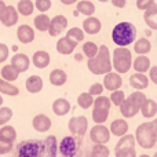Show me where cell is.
<instances>
[{
  "label": "cell",
  "mask_w": 157,
  "mask_h": 157,
  "mask_svg": "<svg viewBox=\"0 0 157 157\" xmlns=\"http://www.w3.org/2000/svg\"><path fill=\"white\" fill-rule=\"evenodd\" d=\"M109 99H110V103L114 106H120L123 103V101L125 99V94L124 91H121V90H114V91H112L110 97H109Z\"/></svg>",
  "instance_id": "40"
},
{
  "label": "cell",
  "mask_w": 157,
  "mask_h": 157,
  "mask_svg": "<svg viewBox=\"0 0 157 157\" xmlns=\"http://www.w3.org/2000/svg\"><path fill=\"white\" fill-rule=\"evenodd\" d=\"M139 112L142 113V116H144L145 119H155V116L157 114L156 101L147 99L146 98V101H145V102L141 105V108H139Z\"/></svg>",
  "instance_id": "22"
},
{
  "label": "cell",
  "mask_w": 157,
  "mask_h": 157,
  "mask_svg": "<svg viewBox=\"0 0 157 157\" xmlns=\"http://www.w3.org/2000/svg\"><path fill=\"white\" fill-rule=\"evenodd\" d=\"M4 103V99H3V97H2V94H0V106Z\"/></svg>",
  "instance_id": "55"
},
{
  "label": "cell",
  "mask_w": 157,
  "mask_h": 157,
  "mask_svg": "<svg viewBox=\"0 0 157 157\" xmlns=\"http://www.w3.org/2000/svg\"><path fill=\"white\" fill-rule=\"evenodd\" d=\"M17 11L24 17H29L35 11V4H33L32 0H19L18 4H17Z\"/></svg>",
  "instance_id": "32"
},
{
  "label": "cell",
  "mask_w": 157,
  "mask_h": 157,
  "mask_svg": "<svg viewBox=\"0 0 157 157\" xmlns=\"http://www.w3.org/2000/svg\"><path fill=\"white\" fill-rule=\"evenodd\" d=\"M92 106H98V108H105V109H110L112 103H110V99L105 95H98L97 98L94 99L92 102Z\"/></svg>",
  "instance_id": "44"
},
{
  "label": "cell",
  "mask_w": 157,
  "mask_h": 157,
  "mask_svg": "<svg viewBox=\"0 0 157 157\" xmlns=\"http://www.w3.org/2000/svg\"><path fill=\"white\" fill-rule=\"evenodd\" d=\"M81 58H83V57H81L80 54H77V55H76V59H77V61H81Z\"/></svg>",
  "instance_id": "56"
},
{
  "label": "cell",
  "mask_w": 157,
  "mask_h": 157,
  "mask_svg": "<svg viewBox=\"0 0 157 157\" xmlns=\"http://www.w3.org/2000/svg\"><path fill=\"white\" fill-rule=\"evenodd\" d=\"M134 71L138 72V73H146L149 71L150 65V59L146 57V55H138L135 59H132V65Z\"/></svg>",
  "instance_id": "25"
},
{
  "label": "cell",
  "mask_w": 157,
  "mask_h": 157,
  "mask_svg": "<svg viewBox=\"0 0 157 157\" xmlns=\"http://www.w3.org/2000/svg\"><path fill=\"white\" fill-rule=\"evenodd\" d=\"M0 94H6L10 97H17L19 94V88L14 86L11 81H7L0 77Z\"/></svg>",
  "instance_id": "30"
},
{
  "label": "cell",
  "mask_w": 157,
  "mask_h": 157,
  "mask_svg": "<svg viewBox=\"0 0 157 157\" xmlns=\"http://www.w3.org/2000/svg\"><path fill=\"white\" fill-rule=\"evenodd\" d=\"M77 11L86 17H90L95 13V4L90 0H80L77 3Z\"/></svg>",
  "instance_id": "35"
},
{
  "label": "cell",
  "mask_w": 157,
  "mask_h": 157,
  "mask_svg": "<svg viewBox=\"0 0 157 157\" xmlns=\"http://www.w3.org/2000/svg\"><path fill=\"white\" fill-rule=\"evenodd\" d=\"M18 19H19V14H18V11H17V8L14 7V6H6L4 13L0 17V22H2L4 26L11 28L18 22Z\"/></svg>",
  "instance_id": "11"
},
{
  "label": "cell",
  "mask_w": 157,
  "mask_h": 157,
  "mask_svg": "<svg viewBox=\"0 0 157 157\" xmlns=\"http://www.w3.org/2000/svg\"><path fill=\"white\" fill-rule=\"evenodd\" d=\"M135 142L142 149H153L157 142V121H146L139 124L135 131Z\"/></svg>",
  "instance_id": "2"
},
{
  "label": "cell",
  "mask_w": 157,
  "mask_h": 157,
  "mask_svg": "<svg viewBox=\"0 0 157 157\" xmlns=\"http://www.w3.org/2000/svg\"><path fill=\"white\" fill-rule=\"evenodd\" d=\"M11 65H13L19 73H22V72H26L28 69H29L30 59L28 55L18 52V54L13 55V58H11Z\"/></svg>",
  "instance_id": "17"
},
{
  "label": "cell",
  "mask_w": 157,
  "mask_h": 157,
  "mask_svg": "<svg viewBox=\"0 0 157 157\" xmlns=\"http://www.w3.org/2000/svg\"><path fill=\"white\" fill-rule=\"evenodd\" d=\"M32 62L37 69H44L50 65V62H51V57H50V54L47 51H44V50H39V51H36L35 54H33Z\"/></svg>",
  "instance_id": "18"
},
{
  "label": "cell",
  "mask_w": 157,
  "mask_h": 157,
  "mask_svg": "<svg viewBox=\"0 0 157 157\" xmlns=\"http://www.w3.org/2000/svg\"><path fill=\"white\" fill-rule=\"evenodd\" d=\"M11 119H13V109L2 105L0 106V125L7 124Z\"/></svg>",
  "instance_id": "42"
},
{
  "label": "cell",
  "mask_w": 157,
  "mask_h": 157,
  "mask_svg": "<svg viewBox=\"0 0 157 157\" xmlns=\"http://www.w3.org/2000/svg\"><path fill=\"white\" fill-rule=\"evenodd\" d=\"M136 39V28L131 22H120L112 30V40L119 47H127Z\"/></svg>",
  "instance_id": "3"
},
{
  "label": "cell",
  "mask_w": 157,
  "mask_h": 157,
  "mask_svg": "<svg viewBox=\"0 0 157 157\" xmlns=\"http://www.w3.org/2000/svg\"><path fill=\"white\" fill-rule=\"evenodd\" d=\"M144 19H145V22H146V25L152 30L157 29V4L156 3L153 6H150L149 8L145 10Z\"/></svg>",
  "instance_id": "24"
},
{
  "label": "cell",
  "mask_w": 157,
  "mask_h": 157,
  "mask_svg": "<svg viewBox=\"0 0 157 157\" xmlns=\"http://www.w3.org/2000/svg\"><path fill=\"white\" fill-rule=\"evenodd\" d=\"M14 149V142H8L0 138V155H7Z\"/></svg>",
  "instance_id": "46"
},
{
  "label": "cell",
  "mask_w": 157,
  "mask_h": 157,
  "mask_svg": "<svg viewBox=\"0 0 157 157\" xmlns=\"http://www.w3.org/2000/svg\"><path fill=\"white\" fill-rule=\"evenodd\" d=\"M102 29V24L98 18L90 15L83 21V32L88 33V35H97Z\"/></svg>",
  "instance_id": "14"
},
{
  "label": "cell",
  "mask_w": 157,
  "mask_h": 157,
  "mask_svg": "<svg viewBox=\"0 0 157 157\" xmlns=\"http://www.w3.org/2000/svg\"><path fill=\"white\" fill-rule=\"evenodd\" d=\"M0 138L4 139V141L8 142H14L17 139V131L13 125H7L4 124L2 128H0Z\"/></svg>",
  "instance_id": "36"
},
{
  "label": "cell",
  "mask_w": 157,
  "mask_h": 157,
  "mask_svg": "<svg viewBox=\"0 0 157 157\" xmlns=\"http://www.w3.org/2000/svg\"><path fill=\"white\" fill-rule=\"evenodd\" d=\"M136 157H150V156H147V155H141V156H136Z\"/></svg>",
  "instance_id": "57"
},
{
  "label": "cell",
  "mask_w": 157,
  "mask_h": 157,
  "mask_svg": "<svg viewBox=\"0 0 157 157\" xmlns=\"http://www.w3.org/2000/svg\"><path fill=\"white\" fill-rule=\"evenodd\" d=\"M17 37L22 44H29L35 40V29L29 25L24 24L17 29Z\"/></svg>",
  "instance_id": "13"
},
{
  "label": "cell",
  "mask_w": 157,
  "mask_h": 157,
  "mask_svg": "<svg viewBox=\"0 0 157 157\" xmlns=\"http://www.w3.org/2000/svg\"><path fill=\"white\" fill-rule=\"evenodd\" d=\"M127 99H130L132 103H135L138 108H141V105L146 101V95L144 94V92L138 91V90H135V91L132 92V94H130V97L127 98Z\"/></svg>",
  "instance_id": "43"
},
{
  "label": "cell",
  "mask_w": 157,
  "mask_h": 157,
  "mask_svg": "<svg viewBox=\"0 0 157 157\" xmlns=\"http://www.w3.org/2000/svg\"><path fill=\"white\" fill-rule=\"evenodd\" d=\"M103 88L108 90V91H114V90L121 88L123 86V78L120 76V73L117 72H108L105 73V77H103V83H102Z\"/></svg>",
  "instance_id": "9"
},
{
  "label": "cell",
  "mask_w": 157,
  "mask_h": 157,
  "mask_svg": "<svg viewBox=\"0 0 157 157\" xmlns=\"http://www.w3.org/2000/svg\"><path fill=\"white\" fill-rule=\"evenodd\" d=\"M68 80V76H66L65 71L62 69H54V71L50 73V83L55 87H61L66 83Z\"/></svg>",
  "instance_id": "28"
},
{
  "label": "cell",
  "mask_w": 157,
  "mask_h": 157,
  "mask_svg": "<svg viewBox=\"0 0 157 157\" xmlns=\"http://www.w3.org/2000/svg\"><path fill=\"white\" fill-rule=\"evenodd\" d=\"M99 2H102V3H105V2H108V0H99Z\"/></svg>",
  "instance_id": "58"
},
{
  "label": "cell",
  "mask_w": 157,
  "mask_h": 157,
  "mask_svg": "<svg viewBox=\"0 0 157 157\" xmlns=\"http://www.w3.org/2000/svg\"><path fill=\"white\" fill-rule=\"evenodd\" d=\"M103 91H105V88H103V86L101 83H94L91 87H90L88 92L92 95V97H98V95H102Z\"/></svg>",
  "instance_id": "47"
},
{
  "label": "cell",
  "mask_w": 157,
  "mask_h": 157,
  "mask_svg": "<svg viewBox=\"0 0 157 157\" xmlns=\"http://www.w3.org/2000/svg\"><path fill=\"white\" fill-rule=\"evenodd\" d=\"M68 128L73 135L83 136L88 130V119L86 116H75L69 120Z\"/></svg>",
  "instance_id": "6"
},
{
  "label": "cell",
  "mask_w": 157,
  "mask_h": 157,
  "mask_svg": "<svg viewBox=\"0 0 157 157\" xmlns=\"http://www.w3.org/2000/svg\"><path fill=\"white\" fill-rule=\"evenodd\" d=\"M155 0H136V7L139 8V10L145 11L146 8H149L150 6L155 4Z\"/></svg>",
  "instance_id": "50"
},
{
  "label": "cell",
  "mask_w": 157,
  "mask_h": 157,
  "mask_svg": "<svg viewBox=\"0 0 157 157\" xmlns=\"http://www.w3.org/2000/svg\"><path fill=\"white\" fill-rule=\"evenodd\" d=\"M36 7V10H39L40 13H47L51 8L52 3L51 0H36V3H33Z\"/></svg>",
  "instance_id": "45"
},
{
  "label": "cell",
  "mask_w": 157,
  "mask_h": 157,
  "mask_svg": "<svg viewBox=\"0 0 157 157\" xmlns=\"http://www.w3.org/2000/svg\"><path fill=\"white\" fill-rule=\"evenodd\" d=\"M121 149H135V136L128 132L120 136L114 150H121Z\"/></svg>",
  "instance_id": "26"
},
{
  "label": "cell",
  "mask_w": 157,
  "mask_h": 157,
  "mask_svg": "<svg viewBox=\"0 0 157 157\" xmlns=\"http://www.w3.org/2000/svg\"><path fill=\"white\" fill-rule=\"evenodd\" d=\"M120 108V113H121V116L127 117V119H131V117L136 116L139 112V108L135 105V103H132L130 99H127L125 98L124 101H123V103L119 106Z\"/></svg>",
  "instance_id": "23"
},
{
  "label": "cell",
  "mask_w": 157,
  "mask_h": 157,
  "mask_svg": "<svg viewBox=\"0 0 157 157\" xmlns=\"http://www.w3.org/2000/svg\"><path fill=\"white\" fill-rule=\"evenodd\" d=\"M92 102H94V97L90 92H81L77 97V105L81 109H90L92 106Z\"/></svg>",
  "instance_id": "37"
},
{
  "label": "cell",
  "mask_w": 157,
  "mask_h": 157,
  "mask_svg": "<svg viewBox=\"0 0 157 157\" xmlns=\"http://www.w3.org/2000/svg\"><path fill=\"white\" fill-rule=\"evenodd\" d=\"M147 72H150L149 80H152L155 84H157V66H150Z\"/></svg>",
  "instance_id": "51"
},
{
  "label": "cell",
  "mask_w": 157,
  "mask_h": 157,
  "mask_svg": "<svg viewBox=\"0 0 157 157\" xmlns=\"http://www.w3.org/2000/svg\"><path fill=\"white\" fill-rule=\"evenodd\" d=\"M8 54H10V48L7 47V44L0 43V63L8 59Z\"/></svg>",
  "instance_id": "49"
},
{
  "label": "cell",
  "mask_w": 157,
  "mask_h": 157,
  "mask_svg": "<svg viewBox=\"0 0 157 157\" xmlns=\"http://www.w3.org/2000/svg\"><path fill=\"white\" fill-rule=\"evenodd\" d=\"M109 131H110V134H113L114 136H121L124 135V134L128 132V123L125 121L124 119H116L113 120V121L110 123V125H109Z\"/></svg>",
  "instance_id": "20"
},
{
  "label": "cell",
  "mask_w": 157,
  "mask_h": 157,
  "mask_svg": "<svg viewBox=\"0 0 157 157\" xmlns=\"http://www.w3.org/2000/svg\"><path fill=\"white\" fill-rule=\"evenodd\" d=\"M61 3L65 6H72V4H75V3H77V0H61Z\"/></svg>",
  "instance_id": "53"
},
{
  "label": "cell",
  "mask_w": 157,
  "mask_h": 157,
  "mask_svg": "<svg viewBox=\"0 0 157 157\" xmlns=\"http://www.w3.org/2000/svg\"><path fill=\"white\" fill-rule=\"evenodd\" d=\"M149 77L145 73H134L130 76V86L132 87L134 90H138V91H142V90H146L149 87Z\"/></svg>",
  "instance_id": "15"
},
{
  "label": "cell",
  "mask_w": 157,
  "mask_h": 157,
  "mask_svg": "<svg viewBox=\"0 0 157 157\" xmlns=\"http://www.w3.org/2000/svg\"><path fill=\"white\" fill-rule=\"evenodd\" d=\"M132 65V52L127 47H117L113 50V58H112V69L117 73H127Z\"/></svg>",
  "instance_id": "4"
},
{
  "label": "cell",
  "mask_w": 157,
  "mask_h": 157,
  "mask_svg": "<svg viewBox=\"0 0 157 157\" xmlns=\"http://www.w3.org/2000/svg\"><path fill=\"white\" fill-rule=\"evenodd\" d=\"M66 37H69L71 40L76 41V43H80V41L84 40V32H83V29H80L77 26L71 28L68 30V33H66Z\"/></svg>",
  "instance_id": "39"
},
{
  "label": "cell",
  "mask_w": 157,
  "mask_h": 157,
  "mask_svg": "<svg viewBox=\"0 0 157 157\" xmlns=\"http://www.w3.org/2000/svg\"><path fill=\"white\" fill-rule=\"evenodd\" d=\"M87 68L92 75H105L112 71V57L108 46H99L95 57L88 58Z\"/></svg>",
  "instance_id": "1"
},
{
  "label": "cell",
  "mask_w": 157,
  "mask_h": 157,
  "mask_svg": "<svg viewBox=\"0 0 157 157\" xmlns=\"http://www.w3.org/2000/svg\"><path fill=\"white\" fill-rule=\"evenodd\" d=\"M109 110H110V109L92 106V120H94V123H97V124H103L109 117Z\"/></svg>",
  "instance_id": "31"
},
{
  "label": "cell",
  "mask_w": 157,
  "mask_h": 157,
  "mask_svg": "<svg viewBox=\"0 0 157 157\" xmlns=\"http://www.w3.org/2000/svg\"><path fill=\"white\" fill-rule=\"evenodd\" d=\"M14 157H44L43 142L37 139H26L17 146Z\"/></svg>",
  "instance_id": "5"
},
{
  "label": "cell",
  "mask_w": 157,
  "mask_h": 157,
  "mask_svg": "<svg viewBox=\"0 0 157 157\" xmlns=\"http://www.w3.org/2000/svg\"><path fill=\"white\" fill-rule=\"evenodd\" d=\"M97 52H98V46L94 41H86V43L83 44V54L86 55L87 58L95 57Z\"/></svg>",
  "instance_id": "41"
},
{
  "label": "cell",
  "mask_w": 157,
  "mask_h": 157,
  "mask_svg": "<svg viewBox=\"0 0 157 157\" xmlns=\"http://www.w3.org/2000/svg\"><path fill=\"white\" fill-rule=\"evenodd\" d=\"M116 157H136L135 149H121V150H114Z\"/></svg>",
  "instance_id": "48"
},
{
  "label": "cell",
  "mask_w": 157,
  "mask_h": 157,
  "mask_svg": "<svg viewBox=\"0 0 157 157\" xmlns=\"http://www.w3.org/2000/svg\"><path fill=\"white\" fill-rule=\"evenodd\" d=\"M110 150L105 144H95L91 149V157H109Z\"/></svg>",
  "instance_id": "38"
},
{
  "label": "cell",
  "mask_w": 157,
  "mask_h": 157,
  "mask_svg": "<svg viewBox=\"0 0 157 157\" xmlns=\"http://www.w3.org/2000/svg\"><path fill=\"white\" fill-rule=\"evenodd\" d=\"M77 44L76 41H73V40H71L69 37H61L59 40L57 41V51L59 52V54H62V55H69V54H72V52L76 50V47H77Z\"/></svg>",
  "instance_id": "16"
},
{
  "label": "cell",
  "mask_w": 157,
  "mask_h": 157,
  "mask_svg": "<svg viewBox=\"0 0 157 157\" xmlns=\"http://www.w3.org/2000/svg\"><path fill=\"white\" fill-rule=\"evenodd\" d=\"M134 50H135L136 54L139 55H146L147 52H150L152 50V43H150L149 39L146 37H142V39H138L136 41H134Z\"/></svg>",
  "instance_id": "29"
},
{
  "label": "cell",
  "mask_w": 157,
  "mask_h": 157,
  "mask_svg": "<svg viewBox=\"0 0 157 157\" xmlns=\"http://www.w3.org/2000/svg\"><path fill=\"white\" fill-rule=\"evenodd\" d=\"M90 138L94 144H108L110 141V131L103 124H97L90 131Z\"/></svg>",
  "instance_id": "7"
},
{
  "label": "cell",
  "mask_w": 157,
  "mask_h": 157,
  "mask_svg": "<svg viewBox=\"0 0 157 157\" xmlns=\"http://www.w3.org/2000/svg\"><path fill=\"white\" fill-rule=\"evenodd\" d=\"M66 28H68V18H66L65 15H57L52 19H50V25H48L47 32L50 33V36L57 37V36H59Z\"/></svg>",
  "instance_id": "8"
},
{
  "label": "cell",
  "mask_w": 157,
  "mask_h": 157,
  "mask_svg": "<svg viewBox=\"0 0 157 157\" xmlns=\"http://www.w3.org/2000/svg\"><path fill=\"white\" fill-rule=\"evenodd\" d=\"M43 78L40 76H37V75H32V76H29L26 78V81H25V87H26V90L30 92V94H37V92H40L41 90H43Z\"/></svg>",
  "instance_id": "19"
},
{
  "label": "cell",
  "mask_w": 157,
  "mask_h": 157,
  "mask_svg": "<svg viewBox=\"0 0 157 157\" xmlns=\"http://www.w3.org/2000/svg\"><path fill=\"white\" fill-rule=\"evenodd\" d=\"M6 3H4V0H0V17H2V14L4 13V10H6Z\"/></svg>",
  "instance_id": "54"
},
{
  "label": "cell",
  "mask_w": 157,
  "mask_h": 157,
  "mask_svg": "<svg viewBox=\"0 0 157 157\" xmlns=\"http://www.w3.org/2000/svg\"><path fill=\"white\" fill-rule=\"evenodd\" d=\"M52 112L57 116H66L71 112V102L65 98H58L52 102Z\"/></svg>",
  "instance_id": "21"
},
{
  "label": "cell",
  "mask_w": 157,
  "mask_h": 157,
  "mask_svg": "<svg viewBox=\"0 0 157 157\" xmlns=\"http://www.w3.org/2000/svg\"><path fill=\"white\" fill-rule=\"evenodd\" d=\"M52 121L48 116L46 114H36L32 120V127L35 128L37 132H47L51 128Z\"/></svg>",
  "instance_id": "12"
},
{
  "label": "cell",
  "mask_w": 157,
  "mask_h": 157,
  "mask_svg": "<svg viewBox=\"0 0 157 157\" xmlns=\"http://www.w3.org/2000/svg\"><path fill=\"white\" fill-rule=\"evenodd\" d=\"M50 17L46 15L44 13L39 14V15L35 17V19H33V25H35V28L39 30V32H47V29H48V25H50Z\"/></svg>",
  "instance_id": "33"
},
{
  "label": "cell",
  "mask_w": 157,
  "mask_h": 157,
  "mask_svg": "<svg viewBox=\"0 0 157 157\" xmlns=\"http://www.w3.org/2000/svg\"><path fill=\"white\" fill-rule=\"evenodd\" d=\"M0 75H2V78H4V80H7V81H15L17 78L19 77V72L17 71L11 63L3 66L2 71H0Z\"/></svg>",
  "instance_id": "34"
},
{
  "label": "cell",
  "mask_w": 157,
  "mask_h": 157,
  "mask_svg": "<svg viewBox=\"0 0 157 157\" xmlns=\"http://www.w3.org/2000/svg\"><path fill=\"white\" fill-rule=\"evenodd\" d=\"M112 4L117 8H124L125 4H127V0H110Z\"/></svg>",
  "instance_id": "52"
},
{
  "label": "cell",
  "mask_w": 157,
  "mask_h": 157,
  "mask_svg": "<svg viewBox=\"0 0 157 157\" xmlns=\"http://www.w3.org/2000/svg\"><path fill=\"white\" fill-rule=\"evenodd\" d=\"M44 153H47V157H57L58 153V142L54 135L47 136V139L43 142Z\"/></svg>",
  "instance_id": "27"
},
{
  "label": "cell",
  "mask_w": 157,
  "mask_h": 157,
  "mask_svg": "<svg viewBox=\"0 0 157 157\" xmlns=\"http://www.w3.org/2000/svg\"><path fill=\"white\" fill-rule=\"evenodd\" d=\"M59 153L63 157H75L77 153V144L73 136H65L59 144Z\"/></svg>",
  "instance_id": "10"
}]
</instances>
